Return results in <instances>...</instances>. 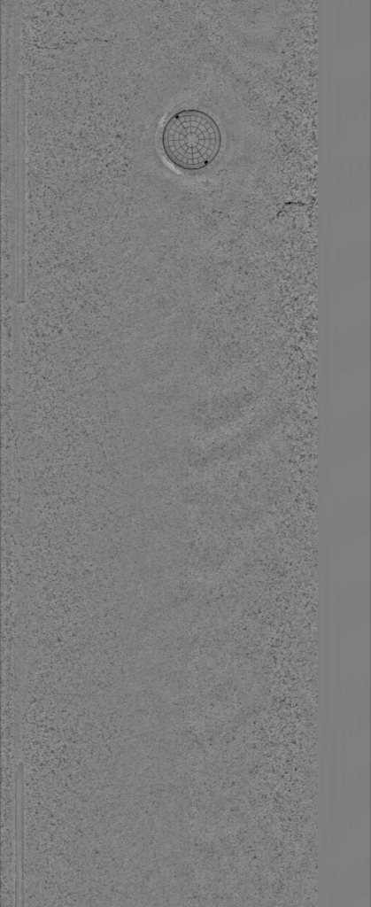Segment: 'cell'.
Masks as SVG:
<instances>
[{"mask_svg":"<svg viewBox=\"0 0 371 907\" xmlns=\"http://www.w3.org/2000/svg\"><path fill=\"white\" fill-rule=\"evenodd\" d=\"M222 143L219 122L207 112L196 107L174 112L160 132L164 156L174 167L187 172L212 166L221 151Z\"/></svg>","mask_w":371,"mask_h":907,"instance_id":"obj_1","label":"cell"}]
</instances>
